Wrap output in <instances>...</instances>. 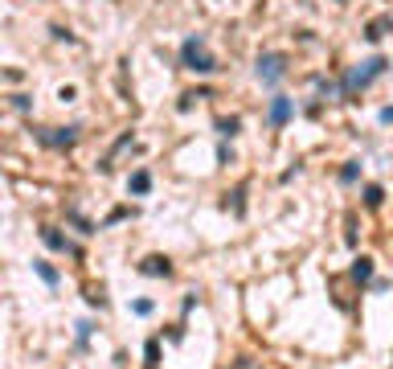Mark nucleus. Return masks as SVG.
<instances>
[{
    "label": "nucleus",
    "mask_w": 393,
    "mask_h": 369,
    "mask_svg": "<svg viewBox=\"0 0 393 369\" xmlns=\"http://www.w3.org/2000/svg\"><path fill=\"white\" fill-rule=\"evenodd\" d=\"M90 329H94L90 320H78V345H86V341H90Z\"/></svg>",
    "instance_id": "obj_15"
},
{
    "label": "nucleus",
    "mask_w": 393,
    "mask_h": 369,
    "mask_svg": "<svg viewBox=\"0 0 393 369\" xmlns=\"http://www.w3.org/2000/svg\"><path fill=\"white\" fill-rule=\"evenodd\" d=\"M127 189H131V193H148V189H152V177H148V173H135V177L127 181Z\"/></svg>",
    "instance_id": "obj_10"
},
{
    "label": "nucleus",
    "mask_w": 393,
    "mask_h": 369,
    "mask_svg": "<svg viewBox=\"0 0 393 369\" xmlns=\"http://www.w3.org/2000/svg\"><path fill=\"white\" fill-rule=\"evenodd\" d=\"M180 62H185V70H197V74H213L217 70V62L205 53V41L201 37H189L180 45Z\"/></svg>",
    "instance_id": "obj_2"
},
{
    "label": "nucleus",
    "mask_w": 393,
    "mask_h": 369,
    "mask_svg": "<svg viewBox=\"0 0 393 369\" xmlns=\"http://www.w3.org/2000/svg\"><path fill=\"white\" fill-rule=\"evenodd\" d=\"M238 127H242V119H234V115H230V119H217V131H221L226 140H230V136H238Z\"/></svg>",
    "instance_id": "obj_11"
},
{
    "label": "nucleus",
    "mask_w": 393,
    "mask_h": 369,
    "mask_svg": "<svg viewBox=\"0 0 393 369\" xmlns=\"http://www.w3.org/2000/svg\"><path fill=\"white\" fill-rule=\"evenodd\" d=\"M390 29H393V16H377V21H369V25H365V37H369V41H381Z\"/></svg>",
    "instance_id": "obj_8"
},
{
    "label": "nucleus",
    "mask_w": 393,
    "mask_h": 369,
    "mask_svg": "<svg viewBox=\"0 0 393 369\" xmlns=\"http://www.w3.org/2000/svg\"><path fill=\"white\" fill-rule=\"evenodd\" d=\"M385 70H390V62H385L381 53H377V58H369V62H361L357 70H349V74H344V82H340V94H344V99H353V94H357V90H365L373 78H381Z\"/></svg>",
    "instance_id": "obj_1"
},
{
    "label": "nucleus",
    "mask_w": 393,
    "mask_h": 369,
    "mask_svg": "<svg viewBox=\"0 0 393 369\" xmlns=\"http://www.w3.org/2000/svg\"><path fill=\"white\" fill-rule=\"evenodd\" d=\"M291 115H295V103H291L287 94H275V99H271V127H283Z\"/></svg>",
    "instance_id": "obj_5"
},
{
    "label": "nucleus",
    "mask_w": 393,
    "mask_h": 369,
    "mask_svg": "<svg viewBox=\"0 0 393 369\" xmlns=\"http://www.w3.org/2000/svg\"><path fill=\"white\" fill-rule=\"evenodd\" d=\"M156 361H160V345L152 341V345H148V366H156Z\"/></svg>",
    "instance_id": "obj_17"
},
{
    "label": "nucleus",
    "mask_w": 393,
    "mask_h": 369,
    "mask_svg": "<svg viewBox=\"0 0 393 369\" xmlns=\"http://www.w3.org/2000/svg\"><path fill=\"white\" fill-rule=\"evenodd\" d=\"M78 131H82V127H37L33 136H37V144H45V148H74V144H78Z\"/></svg>",
    "instance_id": "obj_3"
},
{
    "label": "nucleus",
    "mask_w": 393,
    "mask_h": 369,
    "mask_svg": "<svg viewBox=\"0 0 393 369\" xmlns=\"http://www.w3.org/2000/svg\"><path fill=\"white\" fill-rule=\"evenodd\" d=\"M33 271H37V275H41V279H45V283H49V288H53V283H57V271H53V267H49V263H33Z\"/></svg>",
    "instance_id": "obj_14"
},
{
    "label": "nucleus",
    "mask_w": 393,
    "mask_h": 369,
    "mask_svg": "<svg viewBox=\"0 0 393 369\" xmlns=\"http://www.w3.org/2000/svg\"><path fill=\"white\" fill-rule=\"evenodd\" d=\"M254 70H258V78H262L267 86H275V82L287 74V53H262Z\"/></svg>",
    "instance_id": "obj_4"
},
{
    "label": "nucleus",
    "mask_w": 393,
    "mask_h": 369,
    "mask_svg": "<svg viewBox=\"0 0 393 369\" xmlns=\"http://www.w3.org/2000/svg\"><path fill=\"white\" fill-rule=\"evenodd\" d=\"M90 304H98V308H107V296H103V288H90V296H86Z\"/></svg>",
    "instance_id": "obj_16"
},
{
    "label": "nucleus",
    "mask_w": 393,
    "mask_h": 369,
    "mask_svg": "<svg viewBox=\"0 0 393 369\" xmlns=\"http://www.w3.org/2000/svg\"><path fill=\"white\" fill-rule=\"evenodd\" d=\"M353 279H357V283H369V279H373V259L361 255V259L353 263Z\"/></svg>",
    "instance_id": "obj_9"
},
{
    "label": "nucleus",
    "mask_w": 393,
    "mask_h": 369,
    "mask_svg": "<svg viewBox=\"0 0 393 369\" xmlns=\"http://www.w3.org/2000/svg\"><path fill=\"white\" fill-rule=\"evenodd\" d=\"M139 275H164V279H168V275H172V263H168L164 255H148V259L139 263Z\"/></svg>",
    "instance_id": "obj_7"
},
{
    "label": "nucleus",
    "mask_w": 393,
    "mask_h": 369,
    "mask_svg": "<svg viewBox=\"0 0 393 369\" xmlns=\"http://www.w3.org/2000/svg\"><path fill=\"white\" fill-rule=\"evenodd\" d=\"M381 197H385V193H381V185H369V189H365V205H369V209H377V205H381Z\"/></svg>",
    "instance_id": "obj_13"
},
{
    "label": "nucleus",
    "mask_w": 393,
    "mask_h": 369,
    "mask_svg": "<svg viewBox=\"0 0 393 369\" xmlns=\"http://www.w3.org/2000/svg\"><path fill=\"white\" fill-rule=\"evenodd\" d=\"M381 123H393V107H385V111H381Z\"/></svg>",
    "instance_id": "obj_18"
},
{
    "label": "nucleus",
    "mask_w": 393,
    "mask_h": 369,
    "mask_svg": "<svg viewBox=\"0 0 393 369\" xmlns=\"http://www.w3.org/2000/svg\"><path fill=\"white\" fill-rule=\"evenodd\" d=\"M357 177H361V160H349V164L340 168V181H344V185H353Z\"/></svg>",
    "instance_id": "obj_12"
},
{
    "label": "nucleus",
    "mask_w": 393,
    "mask_h": 369,
    "mask_svg": "<svg viewBox=\"0 0 393 369\" xmlns=\"http://www.w3.org/2000/svg\"><path fill=\"white\" fill-rule=\"evenodd\" d=\"M41 238H45V246H53V251H66V255H78V246L66 238V234H57L53 226H41Z\"/></svg>",
    "instance_id": "obj_6"
}]
</instances>
